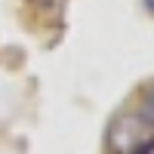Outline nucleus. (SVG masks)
Segmentation results:
<instances>
[{"instance_id": "nucleus-2", "label": "nucleus", "mask_w": 154, "mask_h": 154, "mask_svg": "<svg viewBox=\"0 0 154 154\" xmlns=\"http://www.w3.org/2000/svg\"><path fill=\"white\" fill-rule=\"evenodd\" d=\"M34 6H40V9H49V12H56V9H62V3L65 0H31Z\"/></svg>"}, {"instance_id": "nucleus-1", "label": "nucleus", "mask_w": 154, "mask_h": 154, "mask_svg": "<svg viewBox=\"0 0 154 154\" xmlns=\"http://www.w3.org/2000/svg\"><path fill=\"white\" fill-rule=\"evenodd\" d=\"M105 154H154V117L145 111H123L108 123Z\"/></svg>"}]
</instances>
